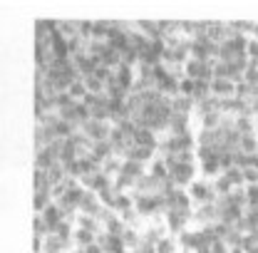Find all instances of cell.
Segmentation results:
<instances>
[{
	"label": "cell",
	"mask_w": 258,
	"mask_h": 253,
	"mask_svg": "<svg viewBox=\"0 0 258 253\" xmlns=\"http://www.w3.org/2000/svg\"><path fill=\"white\" fill-rule=\"evenodd\" d=\"M95 238H97V233L87 231V228H80V226H75V236H72V243H75V248H85V246L95 243Z\"/></svg>",
	"instance_id": "cell-9"
},
{
	"label": "cell",
	"mask_w": 258,
	"mask_h": 253,
	"mask_svg": "<svg viewBox=\"0 0 258 253\" xmlns=\"http://www.w3.org/2000/svg\"><path fill=\"white\" fill-rule=\"evenodd\" d=\"M47 233H50V226L45 223L42 214H35V219H32V236H47Z\"/></svg>",
	"instance_id": "cell-23"
},
{
	"label": "cell",
	"mask_w": 258,
	"mask_h": 253,
	"mask_svg": "<svg viewBox=\"0 0 258 253\" xmlns=\"http://www.w3.org/2000/svg\"><path fill=\"white\" fill-rule=\"evenodd\" d=\"M102 209H104V204L99 201V194H97V191H85V196H82V201H80V214L99 216Z\"/></svg>",
	"instance_id": "cell-4"
},
{
	"label": "cell",
	"mask_w": 258,
	"mask_h": 253,
	"mask_svg": "<svg viewBox=\"0 0 258 253\" xmlns=\"http://www.w3.org/2000/svg\"><path fill=\"white\" fill-rule=\"evenodd\" d=\"M246 196H248V204H258V184H248Z\"/></svg>",
	"instance_id": "cell-29"
},
{
	"label": "cell",
	"mask_w": 258,
	"mask_h": 253,
	"mask_svg": "<svg viewBox=\"0 0 258 253\" xmlns=\"http://www.w3.org/2000/svg\"><path fill=\"white\" fill-rule=\"evenodd\" d=\"M147 171H149V166H147V164H139V161H124L119 174H124V176H129V179H134V181H137V179H139L142 174H147Z\"/></svg>",
	"instance_id": "cell-10"
},
{
	"label": "cell",
	"mask_w": 258,
	"mask_h": 253,
	"mask_svg": "<svg viewBox=\"0 0 258 253\" xmlns=\"http://www.w3.org/2000/svg\"><path fill=\"white\" fill-rule=\"evenodd\" d=\"M117 80H119V85H122L124 90H132V85H134V80H137V72H134V67L119 65V67H117Z\"/></svg>",
	"instance_id": "cell-12"
},
{
	"label": "cell",
	"mask_w": 258,
	"mask_h": 253,
	"mask_svg": "<svg viewBox=\"0 0 258 253\" xmlns=\"http://www.w3.org/2000/svg\"><path fill=\"white\" fill-rule=\"evenodd\" d=\"M211 184H214V189H216V194H231V191H233V186H231V181L226 179L224 174H219L216 179H211Z\"/></svg>",
	"instance_id": "cell-24"
},
{
	"label": "cell",
	"mask_w": 258,
	"mask_h": 253,
	"mask_svg": "<svg viewBox=\"0 0 258 253\" xmlns=\"http://www.w3.org/2000/svg\"><path fill=\"white\" fill-rule=\"evenodd\" d=\"M82 132H85L92 142H107V139H109V132H112V124H109V122L90 119L87 124H82Z\"/></svg>",
	"instance_id": "cell-3"
},
{
	"label": "cell",
	"mask_w": 258,
	"mask_h": 253,
	"mask_svg": "<svg viewBox=\"0 0 258 253\" xmlns=\"http://www.w3.org/2000/svg\"><path fill=\"white\" fill-rule=\"evenodd\" d=\"M211 95L226 99V97H236V85L231 80H211Z\"/></svg>",
	"instance_id": "cell-6"
},
{
	"label": "cell",
	"mask_w": 258,
	"mask_h": 253,
	"mask_svg": "<svg viewBox=\"0 0 258 253\" xmlns=\"http://www.w3.org/2000/svg\"><path fill=\"white\" fill-rule=\"evenodd\" d=\"M199 122H201V129H219L221 122H224V112H209Z\"/></svg>",
	"instance_id": "cell-16"
},
{
	"label": "cell",
	"mask_w": 258,
	"mask_h": 253,
	"mask_svg": "<svg viewBox=\"0 0 258 253\" xmlns=\"http://www.w3.org/2000/svg\"><path fill=\"white\" fill-rule=\"evenodd\" d=\"M134 144H137V147H152V149H159V134L152 132V129H137V134H134Z\"/></svg>",
	"instance_id": "cell-5"
},
{
	"label": "cell",
	"mask_w": 258,
	"mask_h": 253,
	"mask_svg": "<svg viewBox=\"0 0 258 253\" xmlns=\"http://www.w3.org/2000/svg\"><path fill=\"white\" fill-rule=\"evenodd\" d=\"M243 179H246V186L248 184H258V169H243Z\"/></svg>",
	"instance_id": "cell-28"
},
{
	"label": "cell",
	"mask_w": 258,
	"mask_h": 253,
	"mask_svg": "<svg viewBox=\"0 0 258 253\" xmlns=\"http://www.w3.org/2000/svg\"><path fill=\"white\" fill-rule=\"evenodd\" d=\"M97 194H99V201H102V204H104V206H107V209H112V206H114V201H117V196H119V194H122V191L117 189V186H114V184H109V186H107V189L97 191Z\"/></svg>",
	"instance_id": "cell-15"
},
{
	"label": "cell",
	"mask_w": 258,
	"mask_h": 253,
	"mask_svg": "<svg viewBox=\"0 0 258 253\" xmlns=\"http://www.w3.org/2000/svg\"><path fill=\"white\" fill-rule=\"evenodd\" d=\"M246 55H248V60H251V62H256V60H258V40H256V37H251V40H248Z\"/></svg>",
	"instance_id": "cell-26"
},
{
	"label": "cell",
	"mask_w": 258,
	"mask_h": 253,
	"mask_svg": "<svg viewBox=\"0 0 258 253\" xmlns=\"http://www.w3.org/2000/svg\"><path fill=\"white\" fill-rule=\"evenodd\" d=\"M189 196H191L194 206H201V204H216V189H214V184L211 181H206V179H196L191 186H189Z\"/></svg>",
	"instance_id": "cell-1"
},
{
	"label": "cell",
	"mask_w": 258,
	"mask_h": 253,
	"mask_svg": "<svg viewBox=\"0 0 258 253\" xmlns=\"http://www.w3.org/2000/svg\"><path fill=\"white\" fill-rule=\"evenodd\" d=\"M114 72H117V70H112V67H104V65H99V67L95 70V77L99 80V82H104V85H107V82L112 80V75H114Z\"/></svg>",
	"instance_id": "cell-25"
},
{
	"label": "cell",
	"mask_w": 258,
	"mask_h": 253,
	"mask_svg": "<svg viewBox=\"0 0 258 253\" xmlns=\"http://www.w3.org/2000/svg\"><path fill=\"white\" fill-rule=\"evenodd\" d=\"M256 243H258V231H256Z\"/></svg>",
	"instance_id": "cell-33"
},
{
	"label": "cell",
	"mask_w": 258,
	"mask_h": 253,
	"mask_svg": "<svg viewBox=\"0 0 258 253\" xmlns=\"http://www.w3.org/2000/svg\"><path fill=\"white\" fill-rule=\"evenodd\" d=\"M82 251H85V253H104V248H102L99 243H90V246H85Z\"/></svg>",
	"instance_id": "cell-30"
},
{
	"label": "cell",
	"mask_w": 258,
	"mask_h": 253,
	"mask_svg": "<svg viewBox=\"0 0 258 253\" xmlns=\"http://www.w3.org/2000/svg\"><path fill=\"white\" fill-rule=\"evenodd\" d=\"M82 82H85V87H87V92H90V95H102V92H104V82H99L95 75L82 77Z\"/></svg>",
	"instance_id": "cell-21"
},
{
	"label": "cell",
	"mask_w": 258,
	"mask_h": 253,
	"mask_svg": "<svg viewBox=\"0 0 258 253\" xmlns=\"http://www.w3.org/2000/svg\"><path fill=\"white\" fill-rule=\"evenodd\" d=\"M154 248H157V253H181L176 236H171V233H169V236H164V238H161Z\"/></svg>",
	"instance_id": "cell-13"
},
{
	"label": "cell",
	"mask_w": 258,
	"mask_h": 253,
	"mask_svg": "<svg viewBox=\"0 0 258 253\" xmlns=\"http://www.w3.org/2000/svg\"><path fill=\"white\" fill-rule=\"evenodd\" d=\"M216 144H221L219 129H199V134H196V147H216Z\"/></svg>",
	"instance_id": "cell-7"
},
{
	"label": "cell",
	"mask_w": 258,
	"mask_h": 253,
	"mask_svg": "<svg viewBox=\"0 0 258 253\" xmlns=\"http://www.w3.org/2000/svg\"><path fill=\"white\" fill-rule=\"evenodd\" d=\"M251 37H256V40H258V23L253 25V35H251Z\"/></svg>",
	"instance_id": "cell-32"
},
{
	"label": "cell",
	"mask_w": 258,
	"mask_h": 253,
	"mask_svg": "<svg viewBox=\"0 0 258 253\" xmlns=\"http://www.w3.org/2000/svg\"><path fill=\"white\" fill-rule=\"evenodd\" d=\"M228 253H246V251H243L241 246H236V248H231V251H228Z\"/></svg>",
	"instance_id": "cell-31"
},
{
	"label": "cell",
	"mask_w": 258,
	"mask_h": 253,
	"mask_svg": "<svg viewBox=\"0 0 258 253\" xmlns=\"http://www.w3.org/2000/svg\"><path fill=\"white\" fill-rule=\"evenodd\" d=\"M102 65L117 70V67L122 65V52H117V50H112V47L107 45V50H104V55H102Z\"/></svg>",
	"instance_id": "cell-17"
},
{
	"label": "cell",
	"mask_w": 258,
	"mask_h": 253,
	"mask_svg": "<svg viewBox=\"0 0 258 253\" xmlns=\"http://www.w3.org/2000/svg\"><path fill=\"white\" fill-rule=\"evenodd\" d=\"M196 171H199V164H179L176 169H171V179L179 189H189L196 181Z\"/></svg>",
	"instance_id": "cell-2"
},
{
	"label": "cell",
	"mask_w": 258,
	"mask_h": 253,
	"mask_svg": "<svg viewBox=\"0 0 258 253\" xmlns=\"http://www.w3.org/2000/svg\"><path fill=\"white\" fill-rule=\"evenodd\" d=\"M224 176L231 181V186L236 189V186H246V179H243V169H238V166H231V169H226Z\"/></svg>",
	"instance_id": "cell-18"
},
{
	"label": "cell",
	"mask_w": 258,
	"mask_h": 253,
	"mask_svg": "<svg viewBox=\"0 0 258 253\" xmlns=\"http://www.w3.org/2000/svg\"><path fill=\"white\" fill-rule=\"evenodd\" d=\"M241 152L258 154V134H243L241 137Z\"/></svg>",
	"instance_id": "cell-20"
},
{
	"label": "cell",
	"mask_w": 258,
	"mask_h": 253,
	"mask_svg": "<svg viewBox=\"0 0 258 253\" xmlns=\"http://www.w3.org/2000/svg\"><path fill=\"white\" fill-rule=\"evenodd\" d=\"M92 154H95L99 161H104V159L114 157V147L109 144V139H107V142H92Z\"/></svg>",
	"instance_id": "cell-14"
},
{
	"label": "cell",
	"mask_w": 258,
	"mask_h": 253,
	"mask_svg": "<svg viewBox=\"0 0 258 253\" xmlns=\"http://www.w3.org/2000/svg\"><path fill=\"white\" fill-rule=\"evenodd\" d=\"M194 107H196V102H194L191 97H174V102H171V109H174V114H186V117H194Z\"/></svg>",
	"instance_id": "cell-8"
},
{
	"label": "cell",
	"mask_w": 258,
	"mask_h": 253,
	"mask_svg": "<svg viewBox=\"0 0 258 253\" xmlns=\"http://www.w3.org/2000/svg\"><path fill=\"white\" fill-rule=\"evenodd\" d=\"M104 253H112V251H104Z\"/></svg>",
	"instance_id": "cell-34"
},
{
	"label": "cell",
	"mask_w": 258,
	"mask_h": 253,
	"mask_svg": "<svg viewBox=\"0 0 258 253\" xmlns=\"http://www.w3.org/2000/svg\"><path fill=\"white\" fill-rule=\"evenodd\" d=\"M52 204V196H50V189H35V196H32V206H35V214H42L47 206Z\"/></svg>",
	"instance_id": "cell-11"
},
{
	"label": "cell",
	"mask_w": 258,
	"mask_h": 253,
	"mask_svg": "<svg viewBox=\"0 0 258 253\" xmlns=\"http://www.w3.org/2000/svg\"><path fill=\"white\" fill-rule=\"evenodd\" d=\"M243 82H248V85H258V67H256V65H251V67L246 70Z\"/></svg>",
	"instance_id": "cell-27"
},
{
	"label": "cell",
	"mask_w": 258,
	"mask_h": 253,
	"mask_svg": "<svg viewBox=\"0 0 258 253\" xmlns=\"http://www.w3.org/2000/svg\"><path fill=\"white\" fill-rule=\"evenodd\" d=\"M67 92H70V97H72V99H75V102H82V99H85V97L90 95V92H87V87H85V82H82V80H77V82H72V85H70V90H67Z\"/></svg>",
	"instance_id": "cell-22"
},
{
	"label": "cell",
	"mask_w": 258,
	"mask_h": 253,
	"mask_svg": "<svg viewBox=\"0 0 258 253\" xmlns=\"http://www.w3.org/2000/svg\"><path fill=\"white\" fill-rule=\"evenodd\" d=\"M112 30V20H95V30H92V40H104Z\"/></svg>",
	"instance_id": "cell-19"
}]
</instances>
